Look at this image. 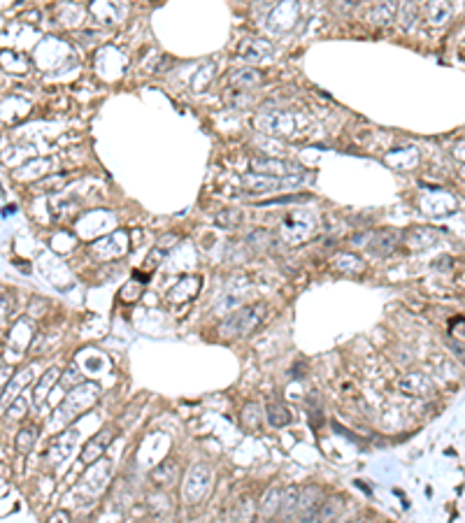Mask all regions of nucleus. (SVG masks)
I'll use <instances>...</instances> for the list:
<instances>
[{
	"mask_svg": "<svg viewBox=\"0 0 465 523\" xmlns=\"http://www.w3.org/2000/svg\"><path fill=\"white\" fill-rule=\"evenodd\" d=\"M266 317H268L266 303L247 305L224 319L221 325H219V335L221 337H247V335H252L254 330L261 328L263 321H266Z\"/></svg>",
	"mask_w": 465,
	"mask_h": 523,
	"instance_id": "1",
	"label": "nucleus"
},
{
	"mask_svg": "<svg viewBox=\"0 0 465 523\" xmlns=\"http://www.w3.org/2000/svg\"><path fill=\"white\" fill-rule=\"evenodd\" d=\"M254 126L268 135H279V138H296L303 128V119L286 109H274V112H263L254 119Z\"/></svg>",
	"mask_w": 465,
	"mask_h": 523,
	"instance_id": "2",
	"label": "nucleus"
},
{
	"mask_svg": "<svg viewBox=\"0 0 465 523\" xmlns=\"http://www.w3.org/2000/svg\"><path fill=\"white\" fill-rule=\"evenodd\" d=\"M98 396H100V391H98V386L91 384V381L77 386V389H72L68 396H65L63 405H61V416H65V421L79 416L82 412H87L91 405L98 403Z\"/></svg>",
	"mask_w": 465,
	"mask_h": 523,
	"instance_id": "3",
	"label": "nucleus"
},
{
	"mask_svg": "<svg viewBox=\"0 0 465 523\" xmlns=\"http://www.w3.org/2000/svg\"><path fill=\"white\" fill-rule=\"evenodd\" d=\"M210 486H212V470L210 465L205 463H198L188 470L186 475V482H184V498L188 504H195L200 502L203 498L210 493Z\"/></svg>",
	"mask_w": 465,
	"mask_h": 523,
	"instance_id": "4",
	"label": "nucleus"
},
{
	"mask_svg": "<svg viewBox=\"0 0 465 523\" xmlns=\"http://www.w3.org/2000/svg\"><path fill=\"white\" fill-rule=\"evenodd\" d=\"M305 180L303 175H289V177H270V175H263V172H249L244 175V191L252 195H259V193H268V191H277V189H284L286 184H301Z\"/></svg>",
	"mask_w": 465,
	"mask_h": 523,
	"instance_id": "5",
	"label": "nucleus"
},
{
	"mask_svg": "<svg viewBox=\"0 0 465 523\" xmlns=\"http://www.w3.org/2000/svg\"><path fill=\"white\" fill-rule=\"evenodd\" d=\"M312 231H314V219L307 212H291L281 224V237L286 244H301L305 242Z\"/></svg>",
	"mask_w": 465,
	"mask_h": 523,
	"instance_id": "6",
	"label": "nucleus"
},
{
	"mask_svg": "<svg viewBox=\"0 0 465 523\" xmlns=\"http://www.w3.org/2000/svg\"><path fill=\"white\" fill-rule=\"evenodd\" d=\"M421 212H426L428 217H449L458 209V200L446 191H431V193L421 195L419 198Z\"/></svg>",
	"mask_w": 465,
	"mask_h": 523,
	"instance_id": "7",
	"label": "nucleus"
},
{
	"mask_svg": "<svg viewBox=\"0 0 465 523\" xmlns=\"http://www.w3.org/2000/svg\"><path fill=\"white\" fill-rule=\"evenodd\" d=\"M114 435H116L114 428H102L100 433H96L82 449V463L91 465V463H96V460H100L102 453L107 451V447L112 445Z\"/></svg>",
	"mask_w": 465,
	"mask_h": 523,
	"instance_id": "8",
	"label": "nucleus"
},
{
	"mask_svg": "<svg viewBox=\"0 0 465 523\" xmlns=\"http://www.w3.org/2000/svg\"><path fill=\"white\" fill-rule=\"evenodd\" d=\"M252 172H263L270 177H289L293 172H301V165L279 158H252Z\"/></svg>",
	"mask_w": 465,
	"mask_h": 523,
	"instance_id": "9",
	"label": "nucleus"
},
{
	"mask_svg": "<svg viewBox=\"0 0 465 523\" xmlns=\"http://www.w3.org/2000/svg\"><path fill=\"white\" fill-rule=\"evenodd\" d=\"M400 391L407 393V396H419V398H426L435 391L433 386V379L428 377L424 372H409L405 377L400 379Z\"/></svg>",
	"mask_w": 465,
	"mask_h": 523,
	"instance_id": "10",
	"label": "nucleus"
},
{
	"mask_svg": "<svg viewBox=\"0 0 465 523\" xmlns=\"http://www.w3.org/2000/svg\"><path fill=\"white\" fill-rule=\"evenodd\" d=\"M323 500H326V495H323V491L319 489V486H307V489H303L301 504H298V514H301V519L314 521V514L319 512Z\"/></svg>",
	"mask_w": 465,
	"mask_h": 523,
	"instance_id": "11",
	"label": "nucleus"
},
{
	"mask_svg": "<svg viewBox=\"0 0 465 523\" xmlns=\"http://www.w3.org/2000/svg\"><path fill=\"white\" fill-rule=\"evenodd\" d=\"M393 19H396V5L391 0H375L365 10V21L375 23V26L387 28Z\"/></svg>",
	"mask_w": 465,
	"mask_h": 523,
	"instance_id": "12",
	"label": "nucleus"
},
{
	"mask_svg": "<svg viewBox=\"0 0 465 523\" xmlns=\"http://www.w3.org/2000/svg\"><path fill=\"white\" fill-rule=\"evenodd\" d=\"M398 242H400V233L393 228H384L372 235V239L368 242V249L375 256H389L391 251H396Z\"/></svg>",
	"mask_w": 465,
	"mask_h": 523,
	"instance_id": "13",
	"label": "nucleus"
},
{
	"mask_svg": "<svg viewBox=\"0 0 465 523\" xmlns=\"http://www.w3.org/2000/svg\"><path fill=\"white\" fill-rule=\"evenodd\" d=\"M75 442H77V430H68V433H61L58 438L54 440V445L49 447L47 458L52 460L54 465L63 463V460L70 456L72 445H75Z\"/></svg>",
	"mask_w": 465,
	"mask_h": 523,
	"instance_id": "14",
	"label": "nucleus"
},
{
	"mask_svg": "<svg viewBox=\"0 0 465 523\" xmlns=\"http://www.w3.org/2000/svg\"><path fill=\"white\" fill-rule=\"evenodd\" d=\"M440 239V231L428 228V226H419V228H412L405 235V244L414 251H424L428 247H433Z\"/></svg>",
	"mask_w": 465,
	"mask_h": 523,
	"instance_id": "15",
	"label": "nucleus"
},
{
	"mask_svg": "<svg viewBox=\"0 0 465 523\" xmlns=\"http://www.w3.org/2000/svg\"><path fill=\"white\" fill-rule=\"evenodd\" d=\"M109 475H112V463L105 458H100V460H96V463H91L87 475H84V484H87L91 491H100L102 486L107 484Z\"/></svg>",
	"mask_w": 465,
	"mask_h": 523,
	"instance_id": "16",
	"label": "nucleus"
},
{
	"mask_svg": "<svg viewBox=\"0 0 465 523\" xmlns=\"http://www.w3.org/2000/svg\"><path fill=\"white\" fill-rule=\"evenodd\" d=\"M272 54V45L268 40H261V38H252V40H244L240 45V56L249 63H259V61L268 58Z\"/></svg>",
	"mask_w": 465,
	"mask_h": 523,
	"instance_id": "17",
	"label": "nucleus"
},
{
	"mask_svg": "<svg viewBox=\"0 0 465 523\" xmlns=\"http://www.w3.org/2000/svg\"><path fill=\"white\" fill-rule=\"evenodd\" d=\"M198 288H200V277H182L168 291V300L170 303H186V300L195 298Z\"/></svg>",
	"mask_w": 465,
	"mask_h": 523,
	"instance_id": "18",
	"label": "nucleus"
},
{
	"mask_svg": "<svg viewBox=\"0 0 465 523\" xmlns=\"http://www.w3.org/2000/svg\"><path fill=\"white\" fill-rule=\"evenodd\" d=\"M151 482H154L158 489H170L173 484H177V477H180V465L175 463L173 458L163 460L161 465L151 470Z\"/></svg>",
	"mask_w": 465,
	"mask_h": 523,
	"instance_id": "19",
	"label": "nucleus"
},
{
	"mask_svg": "<svg viewBox=\"0 0 465 523\" xmlns=\"http://www.w3.org/2000/svg\"><path fill=\"white\" fill-rule=\"evenodd\" d=\"M387 163L393 165L396 170H412L419 163V151L414 147H402L400 151L393 149L391 153H387Z\"/></svg>",
	"mask_w": 465,
	"mask_h": 523,
	"instance_id": "20",
	"label": "nucleus"
},
{
	"mask_svg": "<svg viewBox=\"0 0 465 523\" xmlns=\"http://www.w3.org/2000/svg\"><path fill=\"white\" fill-rule=\"evenodd\" d=\"M451 17V3L449 0H428L426 3V19L433 26H444Z\"/></svg>",
	"mask_w": 465,
	"mask_h": 523,
	"instance_id": "21",
	"label": "nucleus"
},
{
	"mask_svg": "<svg viewBox=\"0 0 465 523\" xmlns=\"http://www.w3.org/2000/svg\"><path fill=\"white\" fill-rule=\"evenodd\" d=\"M58 379H61V370H58V367H52V370H47L45 377L40 379V384L35 386V393H33L35 405H42V403H45L47 396L52 393V389L56 386Z\"/></svg>",
	"mask_w": 465,
	"mask_h": 523,
	"instance_id": "22",
	"label": "nucleus"
},
{
	"mask_svg": "<svg viewBox=\"0 0 465 523\" xmlns=\"http://www.w3.org/2000/svg\"><path fill=\"white\" fill-rule=\"evenodd\" d=\"M266 416H268V423H270L272 428H284L291 423V412L286 405L281 403H270L266 407Z\"/></svg>",
	"mask_w": 465,
	"mask_h": 523,
	"instance_id": "23",
	"label": "nucleus"
},
{
	"mask_svg": "<svg viewBox=\"0 0 465 523\" xmlns=\"http://www.w3.org/2000/svg\"><path fill=\"white\" fill-rule=\"evenodd\" d=\"M281 495H284V489H279V486H274V489L268 491V493L261 498V504H259L261 514H263V516H274V514H279Z\"/></svg>",
	"mask_w": 465,
	"mask_h": 523,
	"instance_id": "24",
	"label": "nucleus"
},
{
	"mask_svg": "<svg viewBox=\"0 0 465 523\" xmlns=\"http://www.w3.org/2000/svg\"><path fill=\"white\" fill-rule=\"evenodd\" d=\"M301 486H289L284 489V495H281V507H279V516H289L293 512H298V504H301Z\"/></svg>",
	"mask_w": 465,
	"mask_h": 523,
	"instance_id": "25",
	"label": "nucleus"
},
{
	"mask_svg": "<svg viewBox=\"0 0 465 523\" xmlns=\"http://www.w3.org/2000/svg\"><path fill=\"white\" fill-rule=\"evenodd\" d=\"M333 266H335V270H340V273H345V275H349V277L363 273V268H365L363 261H360L358 256H354V254H340V256L333 261Z\"/></svg>",
	"mask_w": 465,
	"mask_h": 523,
	"instance_id": "26",
	"label": "nucleus"
},
{
	"mask_svg": "<svg viewBox=\"0 0 465 523\" xmlns=\"http://www.w3.org/2000/svg\"><path fill=\"white\" fill-rule=\"evenodd\" d=\"M232 86H242V89H254V86L263 84V75L259 70H252V67H244V70L232 72L230 77Z\"/></svg>",
	"mask_w": 465,
	"mask_h": 523,
	"instance_id": "27",
	"label": "nucleus"
},
{
	"mask_svg": "<svg viewBox=\"0 0 465 523\" xmlns=\"http://www.w3.org/2000/svg\"><path fill=\"white\" fill-rule=\"evenodd\" d=\"M35 442H38V428L35 426H26L21 428L19 433H17V440H14V447L19 453H30L35 447Z\"/></svg>",
	"mask_w": 465,
	"mask_h": 523,
	"instance_id": "28",
	"label": "nucleus"
},
{
	"mask_svg": "<svg viewBox=\"0 0 465 523\" xmlns=\"http://www.w3.org/2000/svg\"><path fill=\"white\" fill-rule=\"evenodd\" d=\"M214 224L219 228H237L242 224V209L237 207H228V209H221L219 214H214Z\"/></svg>",
	"mask_w": 465,
	"mask_h": 523,
	"instance_id": "29",
	"label": "nucleus"
},
{
	"mask_svg": "<svg viewBox=\"0 0 465 523\" xmlns=\"http://www.w3.org/2000/svg\"><path fill=\"white\" fill-rule=\"evenodd\" d=\"M342 509H345L342 498H330V500H323L319 512L314 514V521H330V519H335V516H340Z\"/></svg>",
	"mask_w": 465,
	"mask_h": 523,
	"instance_id": "30",
	"label": "nucleus"
},
{
	"mask_svg": "<svg viewBox=\"0 0 465 523\" xmlns=\"http://www.w3.org/2000/svg\"><path fill=\"white\" fill-rule=\"evenodd\" d=\"M33 377H35V374H33V370H30V367H23V370H19V374H17V377L12 379V384H8V389H5V398H8V396L14 398L17 393H19L17 389H21V386L30 384V381H33Z\"/></svg>",
	"mask_w": 465,
	"mask_h": 523,
	"instance_id": "31",
	"label": "nucleus"
},
{
	"mask_svg": "<svg viewBox=\"0 0 465 523\" xmlns=\"http://www.w3.org/2000/svg\"><path fill=\"white\" fill-rule=\"evenodd\" d=\"M307 414H310L312 428H319L321 426V398H319V393H312V396L307 398Z\"/></svg>",
	"mask_w": 465,
	"mask_h": 523,
	"instance_id": "32",
	"label": "nucleus"
},
{
	"mask_svg": "<svg viewBox=\"0 0 465 523\" xmlns=\"http://www.w3.org/2000/svg\"><path fill=\"white\" fill-rule=\"evenodd\" d=\"M242 423L247 428H259L261 426V409H259V405L252 403V405H247V407H244Z\"/></svg>",
	"mask_w": 465,
	"mask_h": 523,
	"instance_id": "33",
	"label": "nucleus"
},
{
	"mask_svg": "<svg viewBox=\"0 0 465 523\" xmlns=\"http://www.w3.org/2000/svg\"><path fill=\"white\" fill-rule=\"evenodd\" d=\"M446 347L454 352V356L458 361L463 363L465 365V342H461V340H454V337H446Z\"/></svg>",
	"mask_w": 465,
	"mask_h": 523,
	"instance_id": "34",
	"label": "nucleus"
},
{
	"mask_svg": "<svg viewBox=\"0 0 465 523\" xmlns=\"http://www.w3.org/2000/svg\"><path fill=\"white\" fill-rule=\"evenodd\" d=\"M417 14H419V12H417V8H414L412 3H409V5H405V8L400 10V19H402V26H405V28H409V26H412V21L417 19Z\"/></svg>",
	"mask_w": 465,
	"mask_h": 523,
	"instance_id": "35",
	"label": "nucleus"
},
{
	"mask_svg": "<svg viewBox=\"0 0 465 523\" xmlns=\"http://www.w3.org/2000/svg\"><path fill=\"white\" fill-rule=\"evenodd\" d=\"M63 182H65V177L63 175H56V177H49V180L38 182V186L42 191H56V189H61V186H56V184H63Z\"/></svg>",
	"mask_w": 465,
	"mask_h": 523,
	"instance_id": "36",
	"label": "nucleus"
},
{
	"mask_svg": "<svg viewBox=\"0 0 465 523\" xmlns=\"http://www.w3.org/2000/svg\"><path fill=\"white\" fill-rule=\"evenodd\" d=\"M451 153H454L456 161L465 163V138H463V140H458V142L454 145V149H451Z\"/></svg>",
	"mask_w": 465,
	"mask_h": 523,
	"instance_id": "37",
	"label": "nucleus"
},
{
	"mask_svg": "<svg viewBox=\"0 0 465 523\" xmlns=\"http://www.w3.org/2000/svg\"><path fill=\"white\" fill-rule=\"evenodd\" d=\"M310 198V195H291V198H272L268 202H263V205H279V202H296V200H305Z\"/></svg>",
	"mask_w": 465,
	"mask_h": 523,
	"instance_id": "38",
	"label": "nucleus"
},
{
	"mask_svg": "<svg viewBox=\"0 0 465 523\" xmlns=\"http://www.w3.org/2000/svg\"><path fill=\"white\" fill-rule=\"evenodd\" d=\"M461 175L465 177V163H463V168H461Z\"/></svg>",
	"mask_w": 465,
	"mask_h": 523,
	"instance_id": "39",
	"label": "nucleus"
}]
</instances>
